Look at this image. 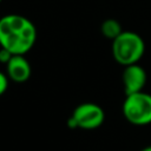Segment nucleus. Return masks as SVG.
Instances as JSON below:
<instances>
[{"label":"nucleus","instance_id":"0eeeda50","mask_svg":"<svg viewBox=\"0 0 151 151\" xmlns=\"http://www.w3.org/2000/svg\"><path fill=\"white\" fill-rule=\"evenodd\" d=\"M100 31L101 34L110 39V40H114L122 32V25L116 20V19H106L103 21L101 26H100Z\"/></svg>","mask_w":151,"mask_h":151},{"label":"nucleus","instance_id":"f8f14e48","mask_svg":"<svg viewBox=\"0 0 151 151\" xmlns=\"http://www.w3.org/2000/svg\"><path fill=\"white\" fill-rule=\"evenodd\" d=\"M1 1H2V0H0V2H1Z\"/></svg>","mask_w":151,"mask_h":151},{"label":"nucleus","instance_id":"7ed1b4c3","mask_svg":"<svg viewBox=\"0 0 151 151\" xmlns=\"http://www.w3.org/2000/svg\"><path fill=\"white\" fill-rule=\"evenodd\" d=\"M122 110L125 119L132 125L151 124V94L142 91L126 96Z\"/></svg>","mask_w":151,"mask_h":151},{"label":"nucleus","instance_id":"423d86ee","mask_svg":"<svg viewBox=\"0 0 151 151\" xmlns=\"http://www.w3.org/2000/svg\"><path fill=\"white\" fill-rule=\"evenodd\" d=\"M32 73L31 64L25 55H13L6 65V74L14 83H25Z\"/></svg>","mask_w":151,"mask_h":151},{"label":"nucleus","instance_id":"1a4fd4ad","mask_svg":"<svg viewBox=\"0 0 151 151\" xmlns=\"http://www.w3.org/2000/svg\"><path fill=\"white\" fill-rule=\"evenodd\" d=\"M13 57V54L8 51V50H6V48H0V63H2V64H5V65H7V63L11 60V58Z\"/></svg>","mask_w":151,"mask_h":151},{"label":"nucleus","instance_id":"6e6552de","mask_svg":"<svg viewBox=\"0 0 151 151\" xmlns=\"http://www.w3.org/2000/svg\"><path fill=\"white\" fill-rule=\"evenodd\" d=\"M8 76L0 71V96H2L8 88Z\"/></svg>","mask_w":151,"mask_h":151},{"label":"nucleus","instance_id":"39448f33","mask_svg":"<svg viewBox=\"0 0 151 151\" xmlns=\"http://www.w3.org/2000/svg\"><path fill=\"white\" fill-rule=\"evenodd\" d=\"M122 79H123L124 92L126 96H129L143 91L147 80V74L146 71L140 65L133 64L125 66Z\"/></svg>","mask_w":151,"mask_h":151},{"label":"nucleus","instance_id":"f03ea898","mask_svg":"<svg viewBox=\"0 0 151 151\" xmlns=\"http://www.w3.org/2000/svg\"><path fill=\"white\" fill-rule=\"evenodd\" d=\"M144 53L145 42L136 32L123 31L112 40V55L114 60L123 66L138 64Z\"/></svg>","mask_w":151,"mask_h":151},{"label":"nucleus","instance_id":"20e7f679","mask_svg":"<svg viewBox=\"0 0 151 151\" xmlns=\"http://www.w3.org/2000/svg\"><path fill=\"white\" fill-rule=\"evenodd\" d=\"M72 117L77 122L79 129L94 130L101 126V124L104 123L105 112L98 104L83 103L74 109Z\"/></svg>","mask_w":151,"mask_h":151},{"label":"nucleus","instance_id":"9d476101","mask_svg":"<svg viewBox=\"0 0 151 151\" xmlns=\"http://www.w3.org/2000/svg\"><path fill=\"white\" fill-rule=\"evenodd\" d=\"M67 126L70 127V129H76V127H78V125H77V122L74 120V118L71 116L70 118H68V120H67Z\"/></svg>","mask_w":151,"mask_h":151},{"label":"nucleus","instance_id":"9b49d317","mask_svg":"<svg viewBox=\"0 0 151 151\" xmlns=\"http://www.w3.org/2000/svg\"><path fill=\"white\" fill-rule=\"evenodd\" d=\"M140 151H151V145H149V146H145V147H143Z\"/></svg>","mask_w":151,"mask_h":151},{"label":"nucleus","instance_id":"f257e3e1","mask_svg":"<svg viewBox=\"0 0 151 151\" xmlns=\"http://www.w3.org/2000/svg\"><path fill=\"white\" fill-rule=\"evenodd\" d=\"M37 40V28L26 17L6 14L0 18V46L13 55H25Z\"/></svg>","mask_w":151,"mask_h":151}]
</instances>
